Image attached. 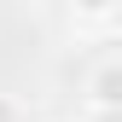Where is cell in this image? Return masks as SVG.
Listing matches in <instances>:
<instances>
[{"label": "cell", "instance_id": "obj_1", "mask_svg": "<svg viewBox=\"0 0 122 122\" xmlns=\"http://www.w3.org/2000/svg\"><path fill=\"white\" fill-rule=\"evenodd\" d=\"M87 111L93 116H122V58H105L87 76Z\"/></svg>", "mask_w": 122, "mask_h": 122}, {"label": "cell", "instance_id": "obj_2", "mask_svg": "<svg viewBox=\"0 0 122 122\" xmlns=\"http://www.w3.org/2000/svg\"><path fill=\"white\" fill-rule=\"evenodd\" d=\"M111 23V0H87V6H70V29H105Z\"/></svg>", "mask_w": 122, "mask_h": 122}, {"label": "cell", "instance_id": "obj_5", "mask_svg": "<svg viewBox=\"0 0 122 122\" xmlns=\"http://www.w3.org/2000/svg\"><path fill=\"white\" fill-rule=\"evenodd\" d=\"M58 122H76V116H58Z\"/></svg>", "mask_w": 122, "mask_h": 122}, {"label": "cell", "instance_id": "obj_3", "mask_svg": "<svg viewBox=\"0 0 122 122\" xmlns=\"http://www.w3.org/2000/svg\"><path fill=\"white\" fill-rule=\"evenodd\" d=\"M0 122H23V105L12 99V93H0Z\"/></svg>", "mask_w": 122, "mask_h": 122}, {"label": "cell", "instance_id": "obj_4", "mask_svg": "<svg viewBox=\"0 0 122 122\" xmlns=\"http://www.w3.org/2000/svg\"><path fill=\"white\" fill-rule=\"evenodd\" d=\"M105 29H111V35H122V6H111V23H105Z\"/></svg>", "mask_w": 122, "mask_h": 122}]
</instances>
